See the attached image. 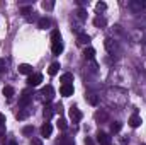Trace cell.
Here are the masks:
<instances>
[{"mask_svg": "<svg viewBox=\"0 0 146 145\" xmlns=\"http://www.w3.org/2000/svg\"><path fill=\"white\" fill-rule=\"evenodd\" d=\"M51 43H53V46H51L53 53H54V55H60V53L63 51V41H61V34H60L58 29H54V31L51 33Z\"/></svg>", "mask_w": 146, "mask_h": 145, "instance_id": "cell-1", "label": "cell"}, {"mask_svg": "<svg viewBox=\"0 0 146 145\" xmlns=\"http://www.w3.org/2000/svg\"><path fill=\"white\" fill-rule=\"evenodd\" d=\"M31 101H33L31 91H22V94H21V97H19V104H21V106H27Z\"/></svg>", "mask_w": 146, "mask_h": 145, "instance_id": "cell-2", "label": "cell"}, {"mask_svg": "<svg viewBox=\"0 0 146 145\" xmlns=\"http://www.w3.org/2000/svg\"><path fill=\"white\" fill-rule=\"evenodd\" d=\"M41 96L44 97V101H46V103H49V101L53 99V96H54V89H53L51 85H46V87L41 91Z\"/></svg>", "mask_w": 146, "mask_h": 145, "instance_id": "cell-3", "label": "cell"}, {"mask_svg": "<svg viewBox=\"0 0 146 145\" xmlns=\"http://www.w3.org/2000/svg\"><path fill=\"white\" fill-rule=\"evenodd\" d=\"M41 82H42V75H41V73H31L29 79H27V84H29L31 87H36Z\"/></svg>", "mask_w": 146, "mask_h": 145, "instance_id": "cell-4", "label": "cell"}, {"mask_svg": "<svg viewBox=\"0 0 146 145\" xmlns=\"http://www.w3.org/2000/svg\"><path fill=\"white\" fill-rule=\"evenodd\" d=\"M68 114H70V118H72L73 123H78V121L82 119V113H80V109L75 108V106H72V108H70V113H68Z\"/></svg>", "mask_w": 146, "mask_h": 145, "instance_id": "cell-5", "label": "cell"}, {"mask_svg": "<svg viewBox=\"0 0 146 145\" xmlns=\"http://www.w3.org/2000/svg\"><path fill=\"white\" fill-rule=\"evenodd\" d=\"M104 46H106V50H107L109 53H114V51L117 50V44H115V41H114L112 38H106V41H104Z\"/></svg>", "mask_w": 146, "mask_h": 145, "instance_id": "cell-6", "label": "cell"}, {"mask_svg": "<svg viewBox=\"0 0 146 145\" xmlns=\"http://www.w3.org/2000/svg\"><path fill=\"white\" fill-rule=\"evenodd\" d=\"M97 140H99V144L100 145H110V137L107 135V133H104V132H99Z\"/></svg>", "mask_w": 146, "mask_h": 145, "instance_id": "cell-7", "label": "cell"}, {"mask_svg": "<svg viewBox=\"0 0 146 145\" xmlns=\"http://www.w3.org/2000/svg\"><path fill=\"white\" fill-rule=\"evenodd\" d=\"M51 133H53V126H51V123H44V125L41 126V135H42L44 138H48Z\"/></svg>", "mask_w": 146, "mask_h": 145, "instance_id": "cell-8", "label": "cell"}, {"mask_svg": "<svg viewBox=\"0 0 146 145\" xmlns=\"http://www.w3.org/2000/svg\"><path fill=\"white\" fill-rule=\"evenodd\" d=\"M60 92H61V96H65V97H70V96L73 94V84H68V85H61Z\"/></svg>", "mask_w": 146, "mask_h": 145, "instance_id": "cell-9", "label": "cell"}, {"mask_svg": "<svg viewBox=\"0 0 146 145\" xmlns=\"http://www.w3.org/2000/svg\"><path fill=\"white\" fill-rule=\"evenodd\" d=\"M60 82H61V85H68V84H72L73 82V73H70V72L63 73V75L60 77Z\"/></svg>", "mask_w": 146, "mask_h": 145, "instance_id": "cell-10", "label": "cell"}, {"mask_svg": "<svg viewBox=\"0 0 146 145\" xmlns=\"http://www.w3.org/2000/svg\"><path fill=\"white\" fill-rule=\"evenodd\" d=\"M19 73L31 75V73H33V67H31L29 63H21V65H19Z\"/></svg>", "mask_w": 146, "mask_h": 145, "instance_id": "cell-11", "label": "cell"}, {"mask_svg": "<svg viewBox=\"0 0 146 145\" xmlns=\"http://www.w3.org/2000/svg\"><path fill=\"white\" fill-rule=\"evenodd\" d=\"M141 125V118L138 116V114H133L131 118H129V126H133V128H138Z\"/></svg>", "mask_w": 146, "mask_h": 145, "instance_id": "cell-12", "label": "cell"}, {"mask_svg": "<svg viewBox=\"0 0 146 145\" xmlns=\"http://www.w3.org/2000/svg\"><path fill=\"white\" fill-rule=\"evenodd\" d=\"M76 43H78V44H88V43H90V36L85 34V33H82V34L76 36Z\"/></svg>", "mask_w": 146, "mask_h": 145, "instance_id": "cell-13", "label": "cell"}, {"mask_svg": "<svg viewBox=\"0 0 146 145\" xmlns=\"http://www.w3.org/2000/svg\"><path fill=\"white\" fill-rule=\"evenodd\" d=\"M37 26H39L41 29H48V28L51 26V21H49L48 17H41V19H39V22H37Z\"/></svg>", "mask_w": 146, "mask_h": 145, "instance_id": "cell-14", "label": "cell"}, {"mask_svg": "<svg viewBox=\"0 0 146 145\" xmlns=\"http://www.w3.org/2000/svg\"><path fill=\"white\" fill-rule=\"evenodd\" d=\"M60 68H61V67H60V63H58V62H53V63L49 65V68H48V73H49V75H56Z\"/></svg>", "mask_w": 146, "mask_h": 145, "instance_id": "cell-15", "label": "cell"}, {"mask_svg": "<svg viewBox=\"0 0 146 145\" xmlns=\"http://www.w3.org/2000/svg\"><path fill=\"white\" fill-rule=\"evenodd\" d=\"M121 128H122V123H121V121H114V123L110 125V132H112V133H119Z\"/></svg>", "mask_w": 146, "mask_h": 145, "instance_id": "cell-16", "label": "cell"}, {"mask_svg": "<svg viewBox=\"0 0 146 145\" xmlns=\"http://www.w3.org/2000/svg\"><path fill=\"white\" fill-rule=\"evenodd\" d=\"M94 55H95V50H94V48H85V50H83V56H85V58L92 60Z\"/></svg>", "mask_w": 146, "mask_h": 145, "instance_id": "cell-17", "label": "cell"}, {"mask_svg": "<svg viewBox=\"0 0 146 145\" xmlns=\"http://www.w3.org/2000/svg\"><path fill=\"white\" fill-rule=\"evenodd\" d=\"M131 7L134 10H141V9H146V2H131Z\"/></svg>", "mask_w": 146, "mask_h": 145, "instance_id": "cell-18", "label": "cell"}, {"mask_svg": "<svg viewBox=\"0 0 146 145\" xmlns=\"http://www.w3.org/2000/svg\"><path fill=\"white\" fill-rule=\"evenodd\" d=\"M3 96L10 99V97L14 96V87H10V85H5V87H3Z\"/></svg>", "mask_w": 146, "mask_h": 145, "instance_id": "cell-19", "label": "cell"}, {"mask_svg": "<svg viewBox=\"0 0 146 145\" xmlns=\"http://www.w3.org/2000/svg\"><path fill=\"white\" fill-rule=\"evenodd\" d=\"M87 101H88V104H92V106H97V104H99V97L94 96V94L87 96Z\"/></svg>", "mask_w": 146, "mask_h": 145, "instance_id": "cell-20", "label": "cell"}, {"mask_svg": "<svg viewBox=\"0 0 146 145\" xmlns=\"http://www.w3.org/2000/svg\"><path fill=\"white\" fill-rule=\"evenodd\" d=\"M56 125H58V128H60L61 132H65V130L68 128V125H66V121H65V119H61V118L58 119V123H56Z\"/></svg>", "mask_w": 146, "mask_h": 145, "instance_id": "cell-21", "label": "cell"}, {"mask_svg": "<svg viewBox=\"0 0 146 145\" xmlns=\"http://www.w3.org/2000/svg\"><path fill=\"white\" fill-rule=\"evenodd\" d=\"M94 24H95L97 28H104V26H106V19H102V17H97V19L94 21Z\"/></svg>", "mask_w": 146, "mask_h": 145, "instance_id": "cell-22", "label": "cell"}, {"mask_svg": "<svg viewBox=\"0 0 146 145\" xmlns=\"http://www.w3.org/2000/svg\"><path fill=\"white\" fill-rule=\"evenodd\" d=\"M95 9H97L99 12H102V10H106V9H107V3H106V2H99V3L95 5Z\"/></svg>", "mask_w": 146, "mask_h": 145, "instance_id": "cell-23", "label": "cell"}, {"mask_svg": "<svg viewBox=\"0 0 146 145\" xmlns=\"http://www.w3.org/2000/svg\"><path fill=\"white\" fill-rule=\"evenodd\" d=\"M44 116H46V118H51V116H53V108H51V106H46V108H44Z\"/></svg>", "mask_w": 146, "mask_h": 145, "instance_id": "cell-24", "label": "cell"}, {"mask_svg": "<svg viewBox=\"0 0 146 145\" xmlns=\"http://www.w3.org/2000/svg\"><path fill=\"white\" fill-rule=\"evenodd\" d=\"M54 7V2H42V9H46V10H51Z\"/></svg>", "mask_w": 146, "mask_h": 145, "instance_id": "cell-25", "label": "cell"}, {"mask_svg": "<svg viewBox=\"0 0 146 145\" xmlns=\"http://www.w3.org/2000/svg\"><path fill=\"white\" fill-rule=\"evenodd\" d=\"M21 12L24 15H29V14H33V7H21Z\"/></svg>", "mask_w": 146, "mask_h": 145, "instance_id": "cell-26", "label": "cell"}, {"mask_svg": "<svg viewBox=\"0 0 146 145\" xmlns=\"http://www.w3.org/2000/svg\"><path fill=\"white\" fill-rule=\"evenodd\" d=\"M76 14H78V17H80V19H82V21H83V19H85V17H87V14H85V10H83V9H80V10H78V12H76Z\"/></svg>", "mask_w": 146, "mask_h": 145, "instance_id": "cell-27", "label": "cell"}, {"mask_svg": "<svg viewBox=\"0 0 146 145\" xmlns=\"http://www.w3.org/2000/svg\"><path fill=\"white\" fill-rule=\"evenodd\" d=\"M22 133H24V135H31V133H33V126H26V128L22 130Z\"/></svg>", "mask_w": 146, "mask_h": 145, "instance_id": "cell-28", "label": "cell"}, {"mask_svg": "<svg viewBox=\"0 0 146 145\" xmlns=\"http://www.w3.org/2000/svg\"><path fill=\"white\" fill-rule=\"evenodd\" d=\"M0 125H5V114L0 113Z\"/></svg>", "mask_w": 146, "mask_h": 145, "instance_id": "cell-29", "label": "cell"}, {"mask_svg": "<svg viewBox=\"0 0 146 145\" xmlns=\"http://www.w3.org/2000/svg\"><path fill=\"white\" fill-rule=\"evenodd\" d=\"M85 145H94V140L92 138H85Z\"/></svg>", "mask_w": 146, "mask_h": 145, "instance_id": "cell-30", "label": "cell"}, {"mask_svg": "<svg viewBox=\"0 0 146 145\" xmlns=\"http://www.w3.org/2000/svg\"><path fill=\"white\" fill-rule=\"evenodd\" d=\"M31 145H41V142H39V140H33V142H31Z\"/></svg>", "mask_w": 146, "mask_h": 145, "instance_id": "cell-31", "label": "cell"}, {"mask_svg": "<svg viewBox=\"0 0 146 145\" xmlns=\"http://www.w3.org/2000/svg\"><path fill=\"white\" fill-rule=\"evenodd\" d=\"M9 145H17V142H15V140H10V142H9Z\"/></svg>", "mask_w": 146, "mask_h": 145, "instance_id": "cell-32", "label": "cell"}]
</instances>
